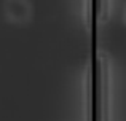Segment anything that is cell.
Masks as SVG:
<instances>
[{
  "label": "cell",
  "mask_w": 126,
  "mask_h": 121,
  "mask_svg": "<svg viewBox=\"0 0 126 121\" xmlns=\"http://www.w3.org/2000/svg\"><path fill=\"white\" fill-rule=\"evenodd\" d=\"M5 14L16 24L27 22L32 18V5L29 0H5Z\"/></svg>",
  "instance_id": "obj_1"
},
{
  "label": "cell",
  "mask_w": 126,
  "mask_h": 121,
  "mask_svg": "<svg viewBox=\"0 0 126 121\" xmlns=\"http://www.w3.org/2000/svg\"><path fill=\"white\" fill-rule=\"evenodd\" d=\"M125 21H126V11H125Z\"/></svg>",
  "instance_id": "obj_2"
}]
</instances>
